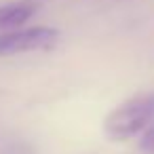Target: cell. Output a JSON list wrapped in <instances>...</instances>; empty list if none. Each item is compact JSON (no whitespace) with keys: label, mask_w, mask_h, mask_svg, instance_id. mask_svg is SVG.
<instances>
[{"label":"cell","mask_w":154,"mask_h":154,"mask_svg":"<svg viewBox=\"0 0 154 154\" xmlns=\"http://www.w3.org/2000/svg\"><path fill=\"white\" fill-rule=\"evenodd\" d=\"M57 40H59V30L45 28V26L5 32L0 34V57L32 53V51H47V49H53Z\"/></svg>","instance_id":"7a4b0ae2"},{"label":"cell","mask_w":154,"mask_h":154,"mask_svg":"<svg viewBox=\"0 0 154 154\" xmlns=\"http://www.w3.org/2000/svg\"><path fill=\"white\" fill-rule=\"evenodd\" d=\"M152 120H154V93H146L127 99L125 103L114 108L103 120V131L110 139L125 141L143 131Z\"/></svg>","instance_id":"6da1fadb"},{"label":"cell","mask_w":154,"mask_h":154,"mask_svg":"<svg viewBox=\"0 0 154 154\" xmlns=\"http://www.w3.org/2000/svg\"><path fill=\"white\" fill-rule=\"evenodd\" d=\"M139 150L143 154H154V127L148 129L139 139Z\"/></svg>","instance_id":"277c9868"},{"label":"cell","mask_w":154,"mask_h":154,"mask_svg":"<svg viewBox=\"0 0 154 154\" xmlns=\"http://www.w3.org/2000/svg\"><path fill=\"white\" fill-rule=\"evenodd\" d=\"M38 9H40L38 0H19V2L0 7V30L21 28L28 19H32L36 15Z\"/></svg>","instance_id":"3957f363"}]
</instances>
